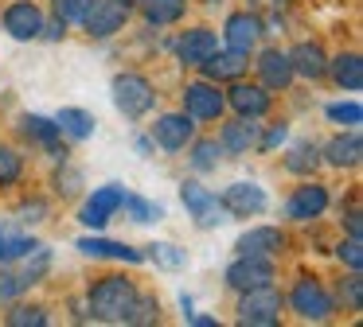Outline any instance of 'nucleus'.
Instances as JSON below:
<instances>
[{
    "instance_id": "f8f14e48",
    "label": "nucleus",
    "mask_w": 363,
    "mask_h": 327,
    "mask_svg": "<svg viewBox=\"0 0 363 327\" xmlns=\"http://www.w3.org/2000/svg\"><path fill=\"white\" fill-rule=\"evenodd\" d=\"M0 23H4V31H9L12 39L28 43V39H40L43 12H40L35 0H12V4L4 8V16H0Z\"/></svg>"
},
{
    "instance_id": "a878e982",
    "label": "nucleus",
    "mask_w": 363,
    "mask_h": 327,
    "mask_svg": "<svg viewBox=\"0 0 363 327\" xmlns=\"http://www.w3.org/2000/svg\"><path fill=\"white\" fill-rule=\"evenodd\" d=\"M55 121H59V132H63V137H71V140H90V137H94V129H98L94 113H86V109H74V105L59 109Z\"/></svg>"
},
{
    "instance_id": "1a4fd4ad",
    "label": "nucleus",
    "mask_w": 363,
    "mask_h": 327,
    "mask_svg": "<svg viewBox=\"0 0 363 327\" xmlns=\"http://www.w3.org/2000/svg\"><path fill=\"white\" fill-rule=\"evenodd\" d=\"M262 285H274V261H269V257L238 253L235 261L227 265V288L246 292V288H262Z\"/></svg>"
},
{
    "instance_id": "4be33fe9",
    "label": "nucleus",
    "mask_w": 363,
    "mask_h": 327,
    "mask_svg": "<svg viewBox=\"0 0 363 327\" xmlns=\"http://www.w3.org/2000/svg\"><path fill=\"white\" fill-rule=\"evenodd\" d=\"M20 132H24L28 140H35V144H43L55 160H67V148H59V121H51V117H40V113H24L20 117Z\"/></svg>"
},
{
    "instance_id": "a211bd4d",
    "label": "nucleus",
    "mask_w": 363,
    "mask_h": 327,
    "mask_svg": "<svg viewBox=\"0 0 363 327\" xmlns=\"http://www.w3.org/2000/svg\"><path fill=\"white\" fill-rule=\"evenodd\" d=\"M258 78H262V86L266 90H289L293 86V62H289V54L281 51V47H266V51L258 54Z\"/></svg>"
},
{
    "instance_id": "9b49d317",
    "label": "nucleus",
    "mask_w": 363,
    "mask_h": 327,
    "mask_svg": "<svg viewBox=\"0 0 363 327\" xmlns=\"http://www.w3.org/2000/svg\"><path fill=\"white\" fill-rule=\"evenodd\" d=\"M219 202H223V210H227L230 218H254V214H262V210L269 207V199H266V187H258V183H230L227 191L219 195Z\"/></svg>"
},
{
    "instance_id": "473e14b6",
    "label": "nucleus",
    "mask_w": 363,
    "mask_h": 327,
    "mask_svg": "<svg viewBox=\"0 0 363 327\" xmlns=\"http://www.w3.org/2000/svg\"><path fill=\"white\" fill-rule=\"evenodd\" d=\"M121 210H125L129 218H133V222H152V218H164V207H160V202H149V199H141V195H129L125 191V202H121Z\"/></svg>"
},
{
    "instance_id": "f3484780",
    "label": "nucleus",
    "mask_w": 363,
    "mask_h": 327,
    "mask_svg": "<svg viewBox=\"0 0 363 327\" xmlns=\"http://www.w3.org/2000/svg\"><path fill=\"white\" fill-rule=\"evenodd\" d=\"M172 51H176V59H180L184 67H199L211 51H219V35H215L211 28H188V31H180V39L172 43Z\"/></svg>"
},
{
    "instance_id": "9d476101",
    "label": "nucleus",
    "mask_w": 363,
    "mask_h": 327,
    "mask_svg": "<svg viewBox=\"0 0 363 327\" xmlns=\"http://www.w3.org/2000/svg\"><path fill=\"white\" fill-rule=\"evenodd\" d=\"M262 35H266V23H262V16H254V12H230L227 23H223V39H227L230 51L250 54L254 47L262 43Z\"/></svg>"
},
{
    "instance_id": "4c0bfd02",
    "label": "nucleus",
    "mask_w": 363,
    "mask_h": 327,
    "mask_svg": "<svg viewBox=\"0 0 363 327\" xmlns=\"http://www.w3.org/2000/svg\"><path fill=\"white\" fill-rule=\"evenodd\" d=\"M324 113H328V121H336V125H352V129L363 121L359 101H336V105H328Z\"/></svg>"
},
{
    "instance_id": "6e6552de",
    "label": "nucleus",
    "mask_w": 363,
    "mask_h": 327,
    "mask_svg": "<svg viewBox=\"0 0 363 327\" xmlns=\"http://www.w3.org/2000/svg\"><path fill=\"white\" fill-rule=\"evenodd\" d=\"M328 202H332L328 187L308 179V183H301L297 191L285 199V218H293V222H313V218H320L324 210H328Z\"/></svg>"
},
{
    "instance_id": "c85d7f7f",
    "label": "nucleus",
    "mask_w": 363,
    "mask_h": 327,
    "mask_svg": "<svg viewBox=\"0 0 363 327\" xmlns=\"http://www.w3.org/2000/svg\"><path fill=\"white\" fill-rule=\"evenodd\" d=\"M35 246H40L35 238H28V234L12 230V226H0V265L20 261V257H24L28 249H35Z\"/></svg>"
},
{
    "instance_id": "a18cd8bd",
    "label": "nucleus",
    "mask_w": 363,
    "mask_h": 327,
    "mask_svg": "<svg viewBox=\"0 0 363 327\" xmlns=\"http://www.w3.org/2000/svg\"><path fill=\"white\" fill-rule=\"evenodd\" d=\"M359 207H352V210H347V214H344V230H347V238H359V230H363V222H359Z\"/></svg>"
},
{
    "instance_id": "37998d69",
    "label": "nucleus",
    "mask_w": 363,
    "mask_h": 327,
    "mask_svg": "<svg viewBox=\"0 0 363 327\" xmlns=\"http://www.w3.org/2000/svg\"><path fill=\"white\" fill-rule=\"evenodd\" d=\"M40 35L43 39H51V43H59V39L67 35V23L59 20V16H51V20H43V28H40Z\"/></svg>"
},
{
    "instance_id": "e433bc0d",
    "label": "nucleus",
    "mask_w": 363,
    "mask_h": 327,
    "mask_svg": "<svg viewBox=\"0 0 363 327\" xmlns=\"http://www.w3.org/2000/svg\"><path fill=\"white\" fill-rule=\"evenodd\" d=\"M51 8L63 23H82V16L94 8V0H51Z\"/></svg>"
},
{
    "instance_id": "dca6fc26",
    "label": "nucleus",
    "mask_w": 363,
    "mask_h": 327,
    "mask_svg": "<svg viewBox=\"0 0 363 327\" xmlns=\"http://www.w3.org/2000/svg\"><path fill=\"white\" fill-rule=\"evenodd\" d=\"M235 253H246V257H281L285 253V234L277 226H250L246 234H238L235 241Z\"/></svg>"
},
{
    "instance_id": "ddd939ff",
    "label": "nucleus",
    "mask_w": 363,
    "mask_h": 327,
    "mask_svg": "<svg viewBox=\"0 0 363 327\" xmlns=\"http://www.w3.org/2000/svg\"><path fill=\"white\" fill-rule=\"evenodd\" d=\"M191 137H196V121L188 113H160L157 125H152V144H160L164 152L188 148Z\"/></svg>"
},
{
    "instance_id": "393cba45",
    "label": "nucleus",
    "mask_w": 363,
    "mask_h": 327,
    "mask_svg": "<svg viewBox=\"0 0 363 327\" xmlns=\"http://www.w3.org/2000/svg\"><path fill=\"white\" fill-rule=\"evenodd\" d=\"M328 74L336 78V86L340 90H359L363 86V59L355 51H347V54H336V59H328Z\"/></svg>"
},
{
    "instance_id": "f704fd0d",
    "label": "nucleus",
    "mask_w": 363,
    "mask_h": 327,
    "mask_svg": "<svg viewBox=\"0 0 363 327\" xmlns=\"http://www.w3.org/2000/svg\"><path fill=\"white\" fill-rule=\"evenodd\" d=\"M20 176H24V156H20L16 148L0 144V187L20 183Z\"/></svg>"
},
{
    "instance_id": "c756f323",
    "label": "nucleus",
    "mask_w": 363,
    "mask_h": 327,
    "mask_svg": "<svg viewBox=\"0 0 363 327\" xmlns=\"http://www.w3.org/2000/svg\"><path fill=\"white\" fill-rule=\"evenodd\" d=\"M20 261H24L20 277H24V285L32 288V285H40V280L48 277V269H51V249H48V246H35V249H28Z\"/></svg>"
},
{
    "instance_id": "423d86ee",
    "label": "nucleus",
    "mask_w": 363,
    "mask_h": 327,
    "mask_svg": "<svg viewBox=\"0 0 363 327\" xmlns=\"http://www.w3.org/2000/svg\"><path fill=\"white\" fill-rule=\"evenodd\" d=\"M184 113L191 121H219L227 113V98H223L219 82H188L184 86Z\"/></svg>"
},
{
    "instance_id": "20e7f679",
    "label": "nucleus",
    "mask_w": 363,
    "mask_h": 327,
    "mask_svg": "<svg viewBox=\"0 0 363 327\" xmlns=\"http://www.w3.org/2000/svg\"><path fill=\"white\" fill-rule=\"evenodd\" d=\"M289 308L301 319H308V323H324L336 311V300L316 277H297V285L289 288Z\"/></svg>"
},
{
    "instance_id": "aec40b11",
    "label": "nucleus",
    "mask_w": 363,
    "mask_h": 327,
    "mask_svg": "<svg viewBox=\"0 0 363 327\" xmlns=\"http://www.w3.org/2000/svg\"><path fill=\"white\" fill-rule=\"evenodd\" d=\"M250 54H242V51H211L203 62H199V70H203V78L207 82H235V78H242L246 74V67H250Z\"/></svg>"
},
{
    "instance_id": "a19ab883",
    "label": "nucleus",
    "mask_w": 363,
    "mask_h": 327,
    "mask_svg": "<svg viewBox=\"0 0 363 327\" xmlns=\"http://www.w3.org/2000/svg\"><path fill=\"white\" fill-rule=\"evenodd\" d=\"M285 140H289V125H285V121H277V125H269L266 132H258V148H262V152H274V148H281Z\"/></svg>"
},
{
    "instance_id": "0eeeda50",
    "label": "nucleus",
    "mask_w": 363,
    "mask_h": 327,
    "mask_svg": "<svg viewBox=\"0 0 363 327\" xmlns=\"http://www.w3.org/2000/svg\"><path fill=\"white\" fill-rule=\"evenodd\" d=\"M121 202H125V187L121 183L94 187V195H90V199L82 202V210H79V222L90 226V230H102V226L121 210Z\"/></svg>"
},
{
    "instance_id": "2f4dec72",
    "label": "nucleus",
    "mask_w": 363,
    "mask_h": 327,
    "mask_svg": "<svg viewBox=\"0 0 363 327\" xmlns=\"http://www.w3.org/2000/svg\"><path fill=\"white\" fill-rule=\"evenodd\" d=\"M219 156H223V148H219V140H196L191 137V168L203 176V171H215L219 168Z\"/></svg>"
},
{
    "instance_id": "58836bf2",
    "label": "nucleus",
    "mask_w": 363,
    "mask_h": 327,
    "mask_svg": "<svg viewBox=\"0 0 363 327\" xmlns=\"http://www.w3.org/2000/svg\"><path fill=\"white\" fill-rule=\"evenodd\" d=\"M340 300H344L347 311H363V277L359 272H352V277L340 285Z\"/></svg>"
},
{
    "instance_id": "f257e3e1",
    "label": "nucleus",
    "mask_w": 363,
    "mask_h": 327,
    "mask_svg": "<svg viewBox=\"0 0 363 327\" xmlns=\"http://www.w3.org/2000/svg\"><path fill=\"white\" fill-rule=\"evenodd\" d=\"M133 300H137V285L129 277H121V272H110V277L94 280L86 292L90 319H102V323H125Z\"/></svg>"
},
{
    "instance_id": "b1692460",
    "label": "nucleus",
    "mask_w": 363,
    "mask_h": 327,
    "mask_svg": "<svg viewBox=\"0 0 363 327\" xmlns=\"http://www.w3.org/2000/svg\"><path fill=\"white\" fill-rule=\"evenodd\" d=\"M74 246H79L86 257H110V261H125V265H141L145 261L141 249L125 246V241H110V238H79Z\"/></svg>"
},
{
    "instance_id": "cd10ccee",
    "label": "nucleus",
    "mask_w": 363,
    "mask_h": 327,
    "mask_svg": "<svg viewBox=\"0 0 363 327\" xmlns=\"http://www.w3.org/2000/svg\"><path fill=\"white\" fill-rule=\"evenodd\" d=\"M316 164H320V144H313V140H297L285 156V171H293V176H313Z\"/></svg>"
},
{
    "instance_id": "6ab92c4d",
    "label": "nucleus",
    "mask_w": 363,
    "mask_h": 327,
    "mask_svg": "<svg viewBox=\"0 0 363 327\" xmlns=\"http://www.w3.org/2000/svg\"><path fill=\"white\" fill-rule=\"evenodd\" d=\"M258 132H262L258 117H235V121L223 125L219 148H223L227 156H246L250 148H258Z\"/></svg>"
},
{
    "instance_id": "f03ea898",
    "label": "nucleus",
    "mask_w": 363,
    "mask_h": 327,
    "mask_svg": "<svg viewBox=\"0 0 363 327\" xmlns=\"http://www.w3.org/2000/svg\"><path fill=\"white\" fill-rule=\"evenodd\" d=\"M110 93H113V105H118V113L125 117V121H141V117L152 113V105H157V86L145 74H137V70H125V74L113 78Z\"/></svg>"
},
{
    "instance_id": "5701e85b",
    "label": "nucleus",
    "mask_w": 363,
    "mask_h": 327,
    "mask_svg": "<svg viewBox=\"0 0 363 327\" xmlns=\"http://www.w3.org/2000/svg\"><path fill=\"white\" fill-rule=\"evenodd\" d=\"M285 54H289V62H293V74L313 78V82L328 74V54H324L320 43H297L293 51H285Z\"/></svg>"
},
{
    "instance_id": "412c9836",
    "label": "nucleus",
    "mask_w": 363,
    "mask_h": 327,
    "mask_svg": "<svg viewBox=\"0 0 363 327\" xmlns=\"http://www.w3.org/2000/svg\"><path fill=\"white\" fill-rule=\"evenodd\" d=\"M320 160L332 164V168H359V160H363L359 129H347V132H340V137H332L328 144L320 148Z\"/></svg>"
},
{
    "instance_id": "7c9ffc66",
    "label": "nucleus",
    "mask_w": 363,
    "mask_h": 327,
    "mask_svg": "<svg viewBox=\"0 0 363 327\" xmlns=\"http://www.w3.org/2000/svg\"><path fill=\"white\" fill-rule=\"evenodd\" d=\"M149 249V261L152 265H160V269H184L188 265V249H180V246H172V241H152V246H145Z\"/></svg>"
},
{
    "instance_id": "bb28decb",
    "label": "nucleus",
    "mask_w": 363,
    "mask_h": 327,
    "mask_svg": "<svg viewBox=\"0 0 363 327\" xmlns=\"http://www.w3.org/2000/svg\"><path fill=\"white\" fill-rule=\"evenodd\" d=\"M145 20L152 28H168V23H180L184 12H188V0H141Z\"/></svg>"
},
{
    "instance_id": "8fccbe9b",
    "label": "nucleus",
    "mask_w": 363,
    "mask_h": 327,
    "mask_svg": "<svg viewBox=\"0 0 363 327\" xmlns=\"http://www.w3.org/2000/svg\"><path fill=\"white\" fill-rule=\"evenodd\" d=\"M121 4H125V8H137V4H141V0H121Z\"/></svg>"
},
{
    "instance_id": "c9c22d12",
    "label": "nucleus",
    "mask_w": 363,
    "mask_h": 327,
    "mask_svg": "<svg viewBox=\"0 0 363 327\" xmlns=\"http://www.w3.org/2000/svg\"><path fill=\"white\" fill-rule=\"evenodd\" d=\"M157 316H160V304L152 300V296L137 292V300H133V308H129L125 323H157Z\"/></svg>"
},
{
    "instance_id": "39448f33",
    "label": "nucleus",
    "mask_w": 363,
    "mask_h": 327,
    "mask_svg": "<svg viewBox=\"0 0 363 327\" xmlns=\"http://www.w3.org/2000/svg\"><path fill=\"white\" fill-rule=\"evenodd\" d=\"M180 199H184V207H188V214L196 218L199 230H215V226H223L230 218L227 210H223L219 195L207 191L199 179H184V183H180Z\"/></svg>"
},
{
    "instance_id": "72a5a7b5",
    "label": "nucleus",
    "mask_w": 363,
    "mask_h": 327,
    "mask_svg": "<svg viewBox=\"0 0 363 327\" xmlns=\"http://www.w3.org/2000/svg\"><path fill=\"white\" fill-rule=\"evenodd\" d=\"M4 323L9 327H43L48 323V308H40V304H16L4 316Z\"/></svg>"
},
{
    "instance_id": "de8ad7c7",
    "label": "nucleus",
    "mask_w": 363,
    "mask_h": 327,
    "mask_svg": "<svg viewBox=\"0 0 363 327\" xmlns=\"http://www.w3.org/2000/svg\"><path fill=\"white\" fill-rule=\"evenodd\" d=\"M188 323H196V327H215V319H211V316H196V311H191Z\"/></svg>"
},
{
    "instance_id": "4468645a",
    "label": "nucleus",
    "mask_w": 363,
    "mask_h": 327,
    "mask_svg": "<svg viewBox=\"0 0 363 327\" xmlns=\"http://www.w3.org/2000/svg\"><path fill=\"white\" fill-rule=\"evenodd\" d=\"M129 20V8L121 0H94L86 16H82V28L90 31V39H110L113 31H121Z\"/></svg>"
},
{
    "instance_id": "c03bdc74",
    "label": "nucleus",
    "mask_w": 363,
    "mask_h": 327,
    "mask_svg": "<svg viewBox=\"0 0 363 327\" xmlns=\"http://www.w3.org/2000/svg\"><path fill=\"white\" fill-rule=\"evenodd\" d=\"M43 214H48V202H24L20 207V222H43Z\"/></svg>"
},
{
    "instance_id": "79ce46f5",
    "label": "nucleus",
    "mask_w": 363,
    "mask_h": 327,
    "mask_svg": "<svg viewBox=\"0 0 363 327\" xmlns=\"http://www.w3.org/2000/svg\"><path fill=\"white\" fill-rule=\"evenodd\" d=\"M336 257H340V261H344L352 272H359V269H363V249H359V238L340 241V246H336Z\"/></svg>"
},
{
    "instance_id": "49530a36",
    "label": "nucleus",
    "mask_w": 363,
    "mask_h": 327,
    "mask_svg": "<svg viewBox=\"0 0 363 327\" xmlns=\"http://www.w3.org/2000/svg\"><path fill=\"white\" fill-rule=\"evenodd\" d=\"M59 191H63V195H74V191H79V171H67V176H59Z\"/></svg>"
},
{
    "instance_id": "2eb2a0df",
    "label": "nucleus",
    "mask_w": 363,
    "mask_h": 327,
    "mask_svg": "<svg viewBox=\"0 0 363 327\" xmlns=\"http://www.w3.org/2000/svg\"><path fill=\"white\" fill-rule=\"evenodd\" d=\"M227 109H235L238 117H266L269 113V105H274V98H269V90L266 86H250V82H242V78H235V86H230L227 93Z\"/></svg>"
},
{
    "instance_id": "ea45409f",
    "label": "nucleus",
    "mask_w": 363,
    "mask_h": 327,
    "mask_svg": "<svg viewBox=\"0 0 363 327\" xmlns=\"http://www.w3.org/2000/svg\"><path fill=\"white\" fill-rule=\"evenodd\" d=\"M24 277H20V272H12V269H0V308H4V304H12L16 300L20 292H24Z\"/></svg>"
},
{
    "instance_id": "7ed1b4c3",
    "label": "nucleus",
    "mask_w": 363,
    "mask_h": 327,
    "mask_svg": "<svg viewBox=\"0 0 363 327\" xmlns=\"http://www.w3.org/2000/svg\"><path fill=\"white\" fill-rule=\"evenodd\" d=\"M235 319H238V323H250V327H274L277 319H281V292H277L274 285L238 292Z\"/></svg>"
},
{
    "instance_id": "09e8293b",
    "label": "nucleus",
    "mask_w": 363,
    "mask_h": 327,
    "mask_svg": "<svg viewBox=\"0 0 363 327\" xmlns=\"http://www.w3.org/2000/svg\"><path fill=\"white\" fill-rule=\"evenodd\" d=\"M137 152L149 156V152H152V140H145V137H141V140H137Z\"/></svg>"
}]
</instances>
